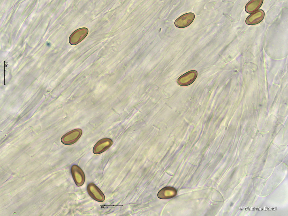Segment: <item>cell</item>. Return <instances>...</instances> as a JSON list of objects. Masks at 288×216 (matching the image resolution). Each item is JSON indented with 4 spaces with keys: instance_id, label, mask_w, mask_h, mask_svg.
Instances as JSON below:
<instances>
[{
    "instance_id": "1",
    "label": "cell",
    "mask_w": 288,
    "mask_h": 216,
    "mask_svg": "<svg viewBox=\"0 0 288 216\" xmlns=\"http://www.w3.org/2000/svg\"><path fill=\"white\" fill-rule=\"evenodd\" d=\"M82 134V131L80 129L72 130L63 136L61 138V141L64 144H72L78 140Z\"/></svg>"
},
{
    "instance_id": "2",
    "label": "cell",
    "mask_w": 288,
    "mask_h": 216,
    "mask_svg": "<svg viewBox=\"0 0 288 216\" xmlns=\"http://www.w3.org/2000/svg\"><path fill=\"white\" fill-rule=\"evenodd\" d=\"M87 190L90 196L97 201L102 202L105 200V196L101 190L94 183H90L87 186Z\"/></svg>"
},
{
    "instance_id": "3",
    "label": "cell",
    "mask_w": 288,
    "mask_h": 216,
    "mask_svg": "<svg viewBox=\"0 0 288 216\" xmlns=\"http://www.w3.org/2000/svg\"><path fill=\"white\" fill-rule=\"evenodd\" d=\"M71 172L73 179L77 186L82 185L84 183L85 176L81 168L77 165H73L71 169Z\"/></svg>"
},
{
    "instance_id": "4",
    "label": "cell",
    "mask_w": 288,
    "mask_h": 216,
    "mask_svg": "<svg viewBox=\"0 0 288 216\" xmlns=\"http://www.w3.org/2000/svg\"><path fill=\"white\" fill-rule=\"evenodd\" d=\"M195 15L192 12L185 14L177 19L175 22L176 26L179 28L186 27L190 24L194 19Z\"/></svg>"
},
{
    "instance_id": "5",
    "label": "cell",
    "mask_w": 288,
    "mask_h": 216,
    "mask_svg": "<svg viewBox=\"0 0 288 216\" xmlns=\"http://www.w3.org/2000/svg\"><path fill=\"white\" fill-rule=\"evenodd\" d=\"M112 144L110 139L104 138L99 140L94 145L93 152L95 154H101L108 149Z\"/></svg>"
},
{
    "instance_id": "6",
    "label": "cell",
    "mask_w": 288,
    "mask_h": 216,
    "mask_svg": "<svg viewBox=\"0 0 288 216\" xmlns=\"http://www.w3.org/2000/svg\"><path fill=\"white\" fill-rule=\"evenodd\" d=\"M264 12L262 10H258L249 15L246 20V23L249 25L257 24L261 22L264 16Z\"/></svg>"
},
{
    "instance_id": "7",
    "label": "cell",
    "mask_w": 288,
    "mask_h": 216,
    "mask_svg": "<svg viewBox=\"0 0 288 216\" xmlns=\"http://www.w3.org/2000/svg\"><path fill=\"white\" fill-rule=\"evenodd\" d=\"M263 1V0H255L250 1L245 6L246 12L251 13L258 10L262 5Z\"/></svg>"
},
{
    "instance_id": "8",
    "label": "cell",
    "mask_w": 288,
    "mask_h": 216,
    "mask_svg": "<svg viewBox=\"0 0 288 216\" xmlns=\"http://www.w3.org/2000/svg\"><path fill=\"white\" fill-rule=\"evenodd\" d=\"M105 88V85L100 84L98 86L95 90V91L97 93L101 92Z\"/></svg>"
}]
</instances>
